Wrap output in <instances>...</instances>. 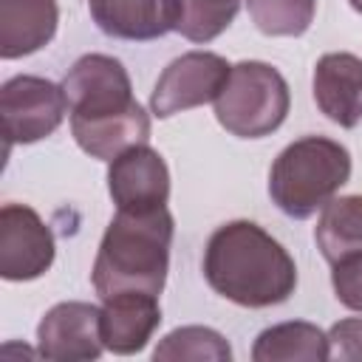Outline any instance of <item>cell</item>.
I'll return each instance as SVG.
<instances>
[{
	"instance_id": "cell-1",
	"label": "cell",
	"mask_w": 362,
	"mask_h": 362,
	"mask_svg": "<svg viewBox=\"0 0 362 362\" xmlns=\"http://www.w3.org/2000/svg\"><path fill=\"white\" fill-rule=\"evenodd\" d=\"M204 277L221 297L246 308L277 305L297 286L288 252L252 221H232L212 232Z\"/></svg>"
},
{
	"instance_id": "cell-2",
	"label": "cell",
	"mask_w": 362,
	"mask_h": 362,
	"mask_svg": "<svg viewBox=\"0 0 362 362\" xmlns=\"http://www.w3.org/2000/svg\"><path fill=\"white\" fill-rule=\"evenodd\" d=\"M173 215L167 206L153 212H119L99 243L93 288L105 300L119 291L161 294L170 266Z\"/></svg>"
},
{
	"instance_id": "cell-3",
	"label": "cell",
	"mask_w": 362,
	"mask_h": 362,
	"mask_svg": "<svg viewBox=\"0 0 362 362\" xmlns=\"http://www.w3.org/2000/svg\"><path fill=\"white\" fill-rule=\"evenodd\" d=\"M351 175V153L325 136L291 141L269 170V195L291 218L322 209Z\"/></svg>"
},
{
	"instance_id": "cell-4",
	"label": "cell",
	"mask_w": 362,
	"mask_h": 362,
	"mask_svg": "<svg viewBox=\"0 0 362 362\" xmlns=\"http://www.w3.org/2000/svg\"><path fill=\"white\" fill-rule=\"evenodd\" d=\"M288 105V85L277 68L266 62H238L215 99V116L232 136L260 139L283 124Z\"/></svg>"
},
{
	"instance_id": "cell-5",
	"label": "cell",
	"mask_w": 362,
	"mask_h": 362,
	"mask_svg": "<svg viewBox=\"0 0 362 362\" xmlns=\"http://www.w3.org/2000/svg\"><path fill=\"white\" fill-rule=\"evenodd\" d=\"M65 88L42 76H14L0 90V119L6 147L31 144L51 136L68 113Z\"/></svg>"
},
{
	"instance_id": "cell-6",
	"label": "cell",
	"mask_w": 362,
	"mask_h": 362,
	"mask_svg": "<svg viewBox=\"0 0 362 362\" xmlns=\"http://www.w3.org/2000/svg\"><path fill=\"white\" fill-rule=\"evenodd\" d=\"M229 74L232 65L218 54L209 51L181 54L161 71L150 93V107L158 119H167L187 107L206 105L221 96V90L229 82Z\"/></svg>"
},
{
	"instance_id": "cell-7",
	"label": "cell",
	"mask_w": 362,
	"mask_h": 362,
	"mask_svg": "<svg viewBox=\"0 0 362 362\" xmlns=\"http://www.w3.org/2000/svg\"><path fill=\"white\" fill-rule=\"evenodd\" d=\"M62 88L71 105V116L76 119L113 116L136 105L127 71L119 59L105 54H85L76 59Z\"/></svg>"
},
{
	"instance_id": "cell-8",
	"label": "cell",
	"mask_w": 362,
	"mask_h": 362,
	"mask_svg": "<svg viewBox=\"0 0 362 362\" xmlns=\"http://www.w3.org/2000/svg\"><path fill=\"white\" fill-rule=\"evenodd\" d=\"M54 263V235L31 206L6 204L0 209V274L6 280H34Z\"/></svg>"
},
{
	"instance_id": "cell-9",
	"label": "cell",
	"mask_w": 362,
	"mask_h": 362,
	"mask_svg": "<svg viewBox=\"0 0 362 362\" xmlns=\"http://www.w3.org/2000/svg\"><path fill=\"white\" fill-rule=\"evenodd\" d=\"M107 189L119 212H153L170 198V173L164 158L147 144L130 147L110 161Z\"/></svg>"
},
{
	"instance_id": "cell-10",
	"label": "cell",
	"mask_w": 362,
	"mask_h": 362,
	"mask_svg": "<svg viewBox=\"0 0 362 362\" xmlns=\"http://www.w3.org/2000/svg\"><path fill=\"white\" fill-rule=\"evenodd\" d=\"M40 356L54 362H85L102 354L99 308L90 303H59L37 328Z\"/></svg>"
},
{
	"instance_id": "cell-11",
	"label": "cell",
	"mask_w": 362,
	"mask_h": 362,
	"mask_svg": "<svg viewBox=\"0 0 362 362\" xmlns=\"http://www.w3.org/2000/svg\"><path fill=\"white\" fill-rule=\"evenodd\" d=\"M93 23L119 40H156L178 28L184 0H88Z\"/></svg>"
},
{
	"instance_id": "cell-12",
	"label": "cell",
	"mask_w": 362,
	"mask_h": 362,
	"mask_svg": "<svg viewBox=\"0 0 362 362\" xmlns=\"http://www.w3.org/2000/svg\"><path fill=\"white\" fill-rule=\"evenodd\" d=\"M161 322V308L156 294L147 291H119L105 297L99 308L102 345L113 354H136L147 345Z\"/></svg>"
},
{
	"instance_id": "cell-13",
	"label": "cell",
	"mask_w": 362,
	"mask_h": 362,
	"mask_svg": "<svg viewBox=\"0 0 362 362\" xmlns=\"http://www.w3.org/2000/svg\"><path fill=\"white\" fill-rule=\"evenodd\" d=\"M314 102L339 127L362 119V59L354 54H325L314 68Z\"/></svg>"
},
{
	"instance_id": "cell-14",
	"label": "cell",
	"mask_w": 362,
	"mask_h": 362,
	"mask_svg": "<svg viewBox=\"0 0 362 362\" xmlns=\"http://www.w3.org/2000/svg\"><path fill=\"white\" fill-rule=\"evenodd\" d=\"M57 0H0V57L17 59L40 51L57 31Z\"/></svg>"
},
{
	"instance_id": "cell-15",
	"label": "cell",
	"mask_w": 362,
	"mask_h": 362,
	"mask_svg": "<svg viewBox=\"0 0 362 362\" xmlns=\"http://www.w3.org/2000/svg\"><path fill=\"white\" fill-rule=\"evenodd\" d=\"M71 130L76 144L90 153L93 158L113 161L130 147L147 144L150 139V116L144 107L136 102L133 107L113 113V116H99V119H76L71 116Z\"/></svg>"
},
{
	"instance_id": "cell-16",
	"label": "cell",
	"mask_w": 362,
	"mask_h": 362,
	"mask_svg": "<svg viewBox=\"0 0 362 362\" xmlns=\"http://www.w3.org/2000/svg\"><path fill=\"white\" fill-rule=\"evenodd\" d=\"M322 257L334 266L348 255L362 252V195L328 201L314 229Z\"/></svg>"
},
{
	"instance_id": "cell-17",
	"label": "cell",
	"mask_w": 362,
	"mask_h": 362,
	"mask_svg": "<svg viewBox=\"0 0 362 362\" xmlns=\"http://www.w3.org/2000/svg\"><path fill=\"white\" fill-rule=\"evenodd\" d=\"M331 356L328 337L311 322H283L266 328L252 348L255 362H280V359H308L322 362Z\"/></svg>"
},
{
	"instance_id": "cell-18",
	"label": "cell",
	"mask_w": 362,
	"mask_h": 362,
	"mask_svg": "<svg viewBox=\"0 0 362 362\" xmlns=\"http://www.w3.org/2000/svg\"><path fill=\"white\" fill-rule=\"evenodd\" d=\"M156 359H212V362H226L232 356L229 342L204 325H187V328H175L170 331L158 348L153 351Z\"/></svg>"
},
{
	"instance_id": "cell-19",
	"label": "cell",
	"mask_w": 362,
	"mask_h": 362,
	"mask_svg": "<svg viewBox=\"0 0 362 362\" xmlns=\"http://www.w3.org/2000/svg\"><path fill=\"white\" fill-rule=\"evenodd\" d=\"M317 0H249L255 25L269 37H297L314 20Z\"/></svg>"
},
{
	"instance_id": "cell-20",
	"label": "cell",
	"mask_w": 362,
	"mask_h": 362,
	"mask_svg": "<svg viewBox=\"0 0 362 362\" xmlns=\"http://www.w3.org/2000/svg\"><path fill=\"white\" fill-rule=\"evenodd\" d=\"M240 0H184V11L175 31H181L192 42L215 40L235 20Z\"/></svg>"
},
{
	"instance_id": "cell-21",
	"label": "cell",
	"mask_w": 362,
	"mask_h": 362,
	"mask_svg": "<svg viewBox=\"0 0 362 362\" xmlns=\"http://www.w3.org/2000/svg\"><path fill=\"white\" fill-rule=\"evenodd\" d=\"M334 294L342 305L362 311V252L359 255H348L339 263H334Z\"/></svg>"
},
{
	"instance_id": "cell-22",
	"label": "cell",
	"mask_w": 362,
	"mask_h": 362,
	"mask_svg": "<svg viewBox=\"0 0 362 362\" xmlns=\"http://www.w3.org/2000/svg\"><path fill=\"white\" fill-rule=\"evenodd\" d=\"M331 354L339 359H362V317H348L328 331Z\"/></svg>"
},
{
	"instance_id": "cell-23",
	"label": "cell",
	"mask_w": 362,
	"mask_h": 362,
	"mask_svg": "<svg viewBox=\"0 0 362 362\" xmlns=\"http://www.w3.org/2000/svg\"><path fill=\"white\" fill-rule=\"evenodd\" d=\"M351 6H354V8L359 11V14H362V0H351Z\"/></svg>"
}]
</instances>
